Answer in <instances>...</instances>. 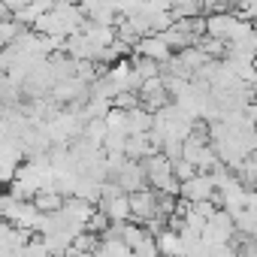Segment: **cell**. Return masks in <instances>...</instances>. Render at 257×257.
Segmentation results:
<instances>
[{
    "instance_id": "cell-6",
    "label": "cell",
    "mask_w": 257,
    "mask_h": 257,
    "mask_svg": "<svg viewBox=\"0 0 257 257\" xmlns=\"http://www.w3.org/2000/svg\"><path fill=\"white\" fill-rule=\"evenodd\" d=\"M97 206L109 215V221H131V197H127V191H121L109 200H97Z\"/></svg>"
},
{
    "instance_id": "cell-9",
    "label": "cell",
    "mask_w": 257,
    "mask_h": 257,
    "mask_svg": "<svg viewBox=\"0 0 257 257\" xmlns=\"http://www.w3.org/2000/svg\"><path fill=\"white\" fill-rule=\"evenodd\" d=\"M254 100H257V91H254Z\"/></svg>"
},
{
    "instance_id": "cell-4",
    "label": "cell",
    "mask_w": 257,
    "mask_h": 257,
    "mask_svg": "<svg viewBox=\"0 0 257 257\" xmlns=\"http://www.w3.org/2000/svg\"><path fill=\"white\" fill-rule=\"evenodd\" d=\"M212 194H215V179H212V173H194L191 179H185L182 182V188H179V197H185V200H191V203H197V200H212Z\"/></svg>"
},
{
    "instance_id": "cell-2",
    "label": "cell",
    "mask_w": 257,
    "mask_h": 257,
    "mask_svg": "<svg viewBox=\"0 0 257 257\" xmlns=\"http://www.w3.org/2000/svg\"><path fill=\"white\" fill-rule=\"evenodd\" d=\"M239 25H242V16L239 13H206V34L215 37V40L230 43L236 37V28Z\"/></svg>"
},
{
    "instance_id": "cell-8",
    "label": "cell",
    "mask_w": 257,
    "mask_h": 257,
    "mask_svg": "<svg viewBox=\"0 0 257 257\" xmlns=\"http://www.w3.org/2000/svg\"><path fill=\"white\" fill-rule=\"evenodd\" d=\"M194 173H197V167H194V164H191L188 158H176V161H173V176H176L179 182H185V179H191Z\"/></svg>"
},
{
    "instance_id": "cell-7",
    "label": "cell",
    "mask_w": 257,
    "mask_h": 257,
    "mask_svg": "<svg viewBox=\"0 0 257 257\" xmlns=\"http://www.w3.org/2000/svg\"><path fill=\"white\" fill-rule=\"evenodd\" d=\"M94 254H134V251H131V245H127L121 236H115V239H100Z\"/></svg>"
},
{
    "instance_id": "cell-5",
    "label": "cell",
    "mask_w": 257,
    "mask_h": 257,
    "mask_svg": "<svg viewBox=\"0 0 257 257\" xmlns=\"http://www.w3.org/2000/svg\"><path fill=\"white\" fill-rule=\"evenodd\" d=\"M134 52H137V55H146V58H155V61H167V58L173 55V49L167 46V40H164L161 34H146V37H140V43H137Z\"/></svg>"
},
{
    "instance_id": "cell-3",
    "label": "cell",
    "mask_w": 257,
    "mask_h": 257,
    "mask_svg": "<svg viewBox=\"0 0 257 257\" xmlns=\"http://www.w3.org/2000/svg\"><path fill=\"white\" fill-rule=\"evenodd\" d=\"M31 236H34V230H25L7 218H0V254H19Z\"/></svg>"
},
{
    "instance_id": "cell-1",
    "label": "cell",
    "mask_w": 257,
    "mask_h": 257,
    "mask_svg": "<svg viewBox=\"0 0 257 257\" xmlns=\"http://www.w3.org/2000/svg\"><path fill=\"white\" fill-rule=\"evenodd\" d=\"M127 197H131V221L146 224L149 218H155V215H158V191H155L152 185L137 188V191L127 194Z\"/></svg>"
}]
</instances>
